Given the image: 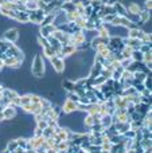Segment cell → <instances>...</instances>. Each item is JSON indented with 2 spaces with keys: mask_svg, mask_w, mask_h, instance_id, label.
Returning a JSON list of instances; mask_svg holds the SVG:
<instances>
[{
  "mask_svg": "<svg viewBox=\"0 0 152 153\" xmlns=\"http://www.w3.org/2000/svg\"><path fill=\"white\" fill-rule=\"evenodd\" d=\"M30 71H31L32 76H35V78H42V76H45V74H46L45 59H43L40 53L35 54L34 59H32V62H31V69H30Z\"/></svg>",
  "mask_w": 152,
  "mask_h": 153,
  "instance_id": "obj_1",
  "label": "cell"
},
{
  "mask_svg": "<svg viewBox=\"0 0 152 153\" xmlns=\"http://www.w3.org/2000/svg\"><path fill=\"white\" fill-rule=\"evenodd\" d=\"M48 62H50L51 67H53V70L57 74H62V73L66 70V61H65V58H62V56L54 55L48 59Z\"/></svg>",
  "mask_w": 152,
  "mask_h": 153,
  "instance_id": "obj_2",
  "label": "cell"
},
{
  "mask_svg": "<svg viewBox=\"0 0 152 153\" xmlns=\"http://www.w3.org/2000/svg\"><path fill=\"white\" fill-rule=\"evenodd\" d=\"M3 39L10 43H16L19 40V30L15 28V27L7 28L4 31V34H3Z\"/></svg>",
  "mask_w": 152,
  "mask_h": 153,
  "instance_id": "obj_3",
  "label": "cell"
},
{
  "mask_svg": "<svg viewBox=\"0 0 152 153\" xmlns=\"http://www.w3.org/2000/svg\"><path fill=\"white\" fill-rule=\"evenodd\" d=\"M75 53H77V47L70 45V43H67V45H62L61 50H59V54H57V55L62 56V58H69V56L74 55Z\"/></svg>",
  "mask_w": 152,
  "mask_h": 153,
  "instance_id": "obj_4",
  "label": "cell"
},
{
  "mask_svg": "<svg viewBox=\"0 0 152 153\" xmlns=\"http://www.w3.org/2000/svg\"><path fill=\"white\" fill-rule=\"evenodd\" d=\"M77 105H78V103H75V102H73V101L65 98V101L62 102V105H61L62 113H63V114H72V113H74V111H77Z\"/></svg>",
  "mask_w": 152,
  "mask_h": 153,
  "instance_id": "obj_5",
  "label": "cell"
},
{
  "mask_svg": "<svg viewBox=\"0 0 152 153\" xmlns=\"http://www.w3.org/2000/svg\"><path fill=\"white\" fill-rule=\"evenodd\" d=\"M88 42L85 38V35H83V31H80V32H75V34H72L70 35V45L75 46V47H78V46H81L82 43Z\"/></svg>",
  "mask_w": 152,
  "mask_h": 153,
  "instance_id": "obj_6",
  "label": "cell"
},
{
  "mask_svg": "<svg viewBox=\"0 0 152 153\" xmlns=\"http://www.w3.org/2000/svg\"><path fill=\"white\" fill-rule=\"evenodd\" d=\"M18 108H15V106H12V105H8L7 108H4V110H3L4 121H11V120L15 118V117L18 116Z\"/></svg>",
  "mask_w": 152,
  "mask_h": 153,
  "instance_id": "obj_7",
  "label": "cell"
},
{
  "mask_svg": "<svg viewBox=\"0 0 152 153\" xmlns=\"http://www.w3.org/2000/svg\"><path fill=\"white\" fill-rule=\"evenodd\" d=\"M125 8L127 13H129V15H139L143 11V7L137 1H128V5H125Z\"/></svg>",
  "mask_w": 152,
  "mask_h": 153,
  "instance_id": "obj_8",
  "label": "cell"
},
{
  "mask_svg": "<svg viewBox=\"0 0 152 153\" xmlns=\"http://www.w3.org/2000/svg\"><path fill=\"white\" fill-rule=\"evenodd\" d=\"M55 31H57V27L51 23V24H47V26L40 27L39 28V35L40 36H43V38H48L50 35H53Z\"/></svg>",
  "mask_w": 152,
  "mask_h": 153,
  "instance_id": "obj_9",
  "label": "cell"
},
{
  "mask_svg": "<svg viewBox=\"0 0 152 153\" xmlns=\"http://www.w3.org/2000/svg\"><path fill=\"white\" fill-rule=\"evenodd\" d=\"M145 32L143 31L140 27H135V28H129L128 30V34H127V36L128 38H132V39H139L142 40V38L144 36Z\"/></svg>",
  "mask_w": 152,
  "mask_h": 153,
  "instance_id": "obj_10",
  "label": "cell"
},
{
  "mask_svg": "<svg viewBox=\"0 0 152 153\" xmlns=\"http://www.w3.org/2000/svg\"><path fill=\"white\" fill-rule=\"evenodd\" d=\"M113 8H115L116 15H118V16H127V8H125V4H123L121 1H117L116 4H113Z\"/></svg>",
  "mask_w": 152,
  "mask_h": 153,
  "instance_id": "obj_11",
  "label": "cell"
},
{
  "mask_svg": "<svg viewBox=\"0 0 152 153\" xmlns=\"http://www.w3.org/2000/svg\"><path fill=\"white\" fill-rule=\"evenodd\" d=\"M47 40H48V45L51 46V47L55 50V53L57 54H59V50H61V47H62V45H61V42H59L58 39H55V38L53 36V35H50V36L47 38Z\"/></svg>",
  "mask_w": 152,
  "mask_h": 153,
  "instance_id": "obj_12",
  "label": "cell"
},
{
  "mask_svg": "<svg viewBox=\"0 0 152 153\" xmlns=\"http://www.w3.org/2000/svg\"><path fill=\"white\" fill-rule=\"evenodd\" d=\"M135 111L140 113L142 116H145L148 111H151V105H144V103H136L135 105Z\"/></svg>",
  "mask_w": 152,
  "mask_h": 153,
  "instance_id": "obj_13",
  "label": "cell"
},
{
  "mask_svg": "<svg viewBox=\"0 0 152 153\" xmlns=\"http://www.w3.org/2000/svg\"><path fill=\"white\" fill-rule=\"evenodd\" d=\"M62 89L63 91H67V93H72L74 91V81L73 79H63L62 81Z\"/></svg>",
  "mask_w": 152,
  "mask_h": 153,
  "instance_id": "obj_14",
  "label": "cell"
},
{
  "mask_svg": "<svg viewBox=\"0 0 152 153\" xmlns=\"http://www.w3.org/2000/svg\"><path fill=\"white\" fill-rule=\"evenodd\" d=\"M61 11L62 12H72V11H75V5L73 4L70 0H65L61 5Z\"/></svg>",
  "mask_w": 152,
  "mask_h": 153,
  "instance_id": "obj_15",
  "label": "cell"
},
{
  "mask_svg": "<svg viewBox=\"0 0 152 153\" xmlns=\"http://www.w3.org/2000/svg\"><path fill=\"white\" fill-rule=\"evenodd\" d=\"M100 124L102 125V128H104V129H108V128H109L110 125L113 124L112 116H110V114H105V116H102V117H101V121H100Z\"/></svg>",
  "mask_w": 152,
  "mask_h": 153,
  "instance_id": "obj_16",
  "label": "cell"
},
{
  "mask_svg": "<svg viewBox=\"0 0 152 153\" xmlns=\"http://www.w3.org/2000/svg\"><path fill=\"white\" fill-rule=\"evenodd\" d=\"M54 55H57V53H55V50H54V48L51 47V46L42 48V56H43V58L50 59L51 56H54Z\"/></svg>",
  "mask_w": 152,
  "mask_h": 153,
  "instance_id": "obj_17",
  "label": "cell"
},
{
  "mask_svg": "<svg viewBox=\"0 0 152 153\" xmlns=\"http://www.w3.org/2000/svg\"><path fill=\"white\" fill-rule=\"evenodd\" d=\"M5 149L10 152H15L16 149H18V143H16L15 138H11V140H8L7 145H5Z\"/></svg>",
  "mask_w": 152,
  "mask_h": 153,
  "instance_id": "obj_18",
  "label": "cell"
},
{
  "mask_svg": "<svg viewBox=\"0 0 152 153\" xmlns=\"http://www.w3.org/2000/svg\"><path fill=\"white\" fill-rule=\"evenodd\" d=\"M131 59L133 62H143V53L140 50H133L132 51Z\"/></svg>",
  "mask_w": 152,
  "mask_h": 153,
  "instance_id": "obj_19",
  "label": "cell"
},
{
  "mask_svg": "<svg viewBox=\"0 0 152 153\" xmlns=\"http://www.w3.org/2000/svg\"><path fill=\"white\" fill-rule=\"evenodd\" d=\"M54 18H55V13H47V15L45 16V19L42 20V23H40V27L47 26V24H51L54 22Z\"/></svg>",
  "mask_w": 152,
  "mask_h": 153,
  "instance_id": "obj_20",
  "label": "cell"
},
{
  "mask_svg": "<svg viewBox=\"0 0 152 153\" xmlns=\"http://www.w3.org/2000/svg\"><path fill=\"white\" fill-rule=\"evenodd\" d=\"M105 3L102 1V0H90V7L93 8V11H96V12H98L100 8L104 5Z\"/></svg>",
  "mask_w": 152,
  "mask_h": 153,
  "instance_id": "obj_21",
  "label": "cell"
},
{
  "mask_svg": "<svg viewBox=\"0 0 152 153\" xmlns=\"http://www.w3.org/2000/svg\"><path fill=\"white\" fill-rule=\"evenodd\" d=\"M24 7H26V11H35L38 10V3L37 0H30V1L24 3Z\"/></svg>",
  "mask_w": 152,
  "mask_h": 153,
  "instance_id": "obj_22",
  "label": "cell"
},
{
  "mask_svg": "<svg viewBox=\"0 0 152 153\" xmlns=\"http://www.w3.org/2000/svg\"><path fill=\"white\" fill-rule=\"evenodd\" d=\"M132 48L125 46V47L121 50V55H123V59H131V55H132Z\"/></svg>",
  "mask_w": 152,
  "mask_h": 153,
  "instance_id": "obj_23",
  "label": "cell"
},
{
  "mask_svg": "<svg viewBox=\"0 0 152 153\" xmlns=\"http://www.w3.org/2000/svg\"><path fill=\"white\" fill-rule=\"evenodd\" d=\"M47 126H48V125H47V121H46L45 118L35 121V128H38V129H40V130H45Z\"/></svg>",
  "mask_w": 152,
  "mask_h": 153,
  "instance_id": "obj_24",
  "label": "cell"
},
{
  "mask_svg": "<svg viewBox=\"0 0 152 153\" xmlns=\"http://www.w3.org/2000/svg\"><path fill=\"white\" fill-rule=\"evenodd\" d=\"M45 16H46L45 11L38 8V10H37V20H35V24H40V23H42V20L45 19Z\"/></svg>",
  "mask_w": 152,
  "mask_h": 153,
  "instance_id": "obj_25",
  "label": "cell"
},
{
  "mask_svg": "<svg viewBox=\"0 0 152 153\" xmlns=\"http://www.w3.org/2000/svg\"><path fill=\"white\" fill-rule=\"evenodd\" d=\"M140 132H142L143 138H152V132H151L150 128H144V126H142V128H140Z\"/></svg>",
  "mask_w": 152,
  "mask_h": 153,
  "instance_id": "obj_26",
  "label": "cell"
},
{
  "mask_svg": "<svg viewBox=\"0 0 152 153\" xmlns=\"http://www.w3.org/2000/svg\"><path fill=\"white\" fill-rule=\"evenodd\" d=\"M15 140H16V143H18L19 148H22V149H24V151H26V148H27V138L26 137H18V138H15Z\"/></svg>",
  "mask_w": 152,
  "mask_h": 153,
  "instance_id": "obj_27",
  "label": "cell"
},
{
  "mask_svg": "<svg viewBox=\"0 0 152 153\" xmlns=\"http://www.w3.org/2000/svg\"><path fill=\"white\" fill-rule=\"evenodd\" d=\"M140 146L143 149H147V148H152V138H143L140 141Z\"/></svg>",
  "mask_w": 152,
  "mask_h": 153,
  "instance_id": "obj_28",
  "label": "cell"
},
{
  "mask_svg": "<svg viewBox=\"0 0 152 153\" xmlns=\"http://www.w3.org/2000/svg\"><path fill=\"white\" fill-rule=\"evenodd\" d=\"M143 85H144L145 89L152 90V76H151V74H147V76H145V79H144V82H143Z\"/></svg>",
  "mask_w": 152,
  "mask_h": 153,
  "instance_id": "obj_29",
  "label": "cell"
},
{
  "mask_svg": "<svg viewBox=\"0 0 152 153\" xmlns=\"http://www.w3.org/2000/svg\"><path fill=\"white\" fill-rule=\"evenodd\" d=\"M74 5H82V7H88L90 5V0H70Z\"/></svg>",
  "mask_w": 152,
  "mask_h": 153,
  "instance_id": "obj_30",
  "label": "cell"
},
{
  "mask_svg": "<svg viewBox=\"0 0 152 153\" xmlns=\"http://www.w3.org/2000/svg\"><path fill=\"white\" fill-rule=\"evenodd\" d=\"M139 50L142 51L143 54H144V53H150V51H152V45H151V43H142V46H140Z\"/></svg>",
  "mask_w": 152,
  "mask_h": 153,
  "instance_id": "obj_31",
  "label": "cell"
},
{
  "mask_svg": "<svg viewBox=\"0 0 152 153\" xmlns=\"http://www.w3.org/2000/svg\"><path fill=\"white\" fill-rule=\"evenodd\" d=\"M143 10L151 11L152 10V0H144V5H142Z\"/></svg>",
  "mask_w": 152,
  "mask_h": 153,
  "instance_id": "obj_32",
  "label": "cell"
},
{
  "mask_svg": "<svg viewBox=\"0 0 152 153\" xmlns=\"http://www.w3.org/2000/svg\"><path fill=\"white\" fill-rule=\"evenodd\" d=\"M140 95H143V97H147V98H151V95H152V90L144 89L142 93H140Z\"/></svg>",
  "mask_w": 152,
  "mask_h": 153,
  "instance_id": "obj_33",
  "label": "cell"
},
{
  "mask_svg": "<svg viewBox=\"0 0 152 153\" xmlns=\"http://www.w3.org/2000/svg\"><path fill=\"white\" fill-rule=\"evenodd\" d=\"M125 153H135V151H133V149H128Z\"/></svg>",
  "mask_w": 152,
  "mask_h": 153,
  "instance_id": "obj_34",
  "label": "cell"
},
{
  "mask_svg": "<svg viewBox=\"0 0 152 153\" xmlns=\"http://www.w3.org/2000/svg\"><path fill=\"white\" fill-rule=\"evenodd\" d=\"M22 153H27V151H23V152H22Z\"/></svg>",
  "mask_w": 152,
  "mask_h": 153,
  "instance_id": "obj_35",
  "label": "cell"
}]
</instances>
